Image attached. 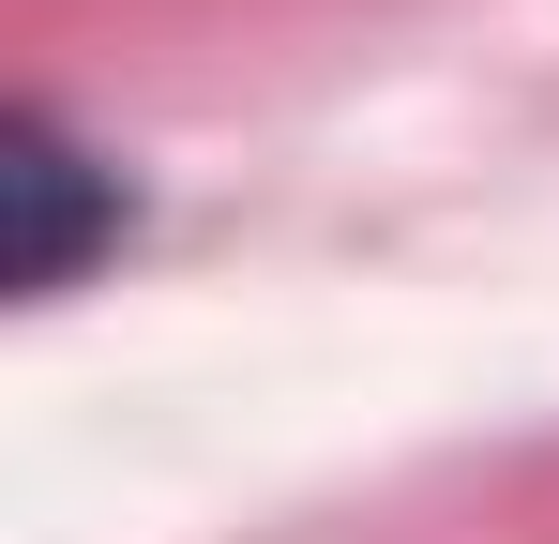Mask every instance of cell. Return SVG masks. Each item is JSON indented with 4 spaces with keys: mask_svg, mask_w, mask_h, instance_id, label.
<instances>
[{
    "mask_svg": "<svg viewBox=\"0 0 559 544\" xmlns=\"http://www.w3.org/2000/svg\"><path fill=\"white\" fill-rule=\"evenodd\" d=\"M0 197H15V243H0V287H15V303H61V287L136 227L121 167L61 137V106H15V121H0Z\"/></svg>",
    "mask_w": 559,
    "mask_h": 544,
    "instance_id": "cell-1",
    "label": "cell"
}]
</instances>
